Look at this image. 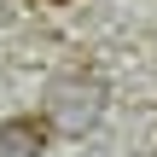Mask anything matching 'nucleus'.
Here are the masks:
<instances>
[{
	"label": "nucleus",
	"instance_id": "nucleus-1",
	"mask_svg": "<svg viewBox=\"0 0 157 157\" xmlns=\"http://www.w3.org/2000/svg\"><path fill=\"white\" fill-rule=\"evenodd\" d=\"M47 117H52L64 134H82V128L99 117V82H52Z\"/></svg>",
	"mask_w": 157,
	"mask_h": 157
},
{
	"label": "nucleus",
	"instance_id": "nucleus-2",
	"mask_svg": "<svg viewBox=\"0 0 157 157\" xmlns=\"http://www.w3.org/2000/svg\"><path fill=\"white\" fill-rule=\"evenodd\" d=\"M41 151H47V122H35V117L0 122V157H41Z\"/></svg>",
	"mask_w": 157,
	"mask_h": 157
}]
</instances>
